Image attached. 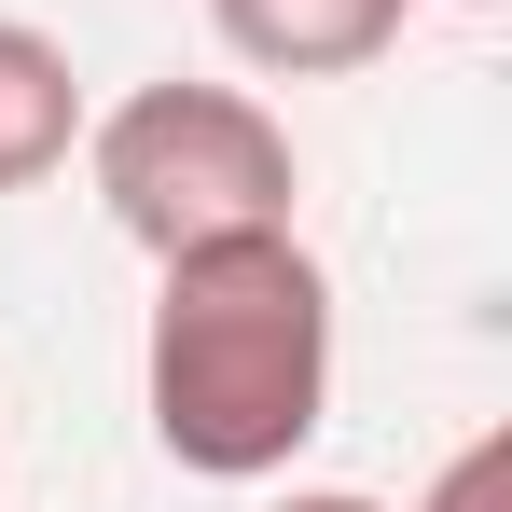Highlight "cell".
Instances as JSON below:
<instances>
[{
  "mask_svg": "<svg viewBox=\"0 0 512 512\" xmlns=\"http://www.w3.org/2000/svg\"><path fill=\"white\" fill-rule=\"evenodd\" d=\"M277 512H388V499H346V485H305V499H277Z\"/></svg>",
  "mask_w": 512,
  "mask_h": 512,
  "instance_id": "8992f818",
  "label": "cell"
},
{
  "mask_svg": "<svg viewBox=\"0 0 512 512\" xmlns=\"http://www.w3.org/2000/svg\"><path fill=\"white\" fill-rule=\"evenodd\" d=\"M416 512H512V429H471L443 471H429V499Z\"/></svg>",
  "mask_w": 512,
  "mask_h": 512,
  "instance_id": "5b68a950",
  "label": "cell"
},
{
  "mask_svg": "<svg viewBox=\"0 0 512 512\" xmlns=\"http://www.w3.org/2000/svg\"><path fill=\"white\" fill-rule=\"evenodd\" d=\"M84 167H97V208L139 236V250H208V236H263L291 222V125L263 111L250 84H139L84 125Z\"/></svg>",
  "mask_w": 512,
  "mask_h": 512,
  "instance_id": "7a4b0ae2",
  "label": "cell"
},
{
  "mask_svg": "<svg viewBox=\"0 0 512 512\" xmlns=\"http://www.w3.org/2000/svg\"><path fill=\"white\" fill-rule=\"evenodd\" d=\"M457 14H499V0H457Z\"/></svg>",
  "mask_w": 512,
  "mask_h": 512,
  "instance_id": "52a82bcc",
  "label": "cell"
},
{
  "mask_svg": "<svg viewBox=\"0 0 512 512\" xmlns=\"http://www.w3.org/2000/svg\"><path fill=\"white\" fill-rule=\"evenodd\" d=\"M208 28L277 84H333V70H374L402 42V0H208Z\"/></svg>",
  "mask_w": 512,
  "mask_h": 512,
  "instance_id": "3957f363",
  "label": "cell"
},
{
  "mask_svg": "<svg viewBox=\"0 0 512 512\" xmlns=\"http://www.w3.org/2000/svg\"><path fill=\"white\" fill-rule=\"evenodd\" d=\"M139 402H153V443L180 471H208V485L291 471L319 402H333V277H319V250L291 222L167 250Z\"/></svg>",
  "mask_w": 512,
  "mask_h": 512,
  "instance_id": "6da1fadb",
  "label": "cell"
},
{
  "mask_svg": "<svg viewBox=\"0 0 512 512\" xmlns=\"http://www.w3.org/2000/svg\"><path fill=\"white\" fill-rule=\"evenodd\" d=\"M70 139H84V70H70V42H42L28 14H0V194L56 180Z\"/></svg>",
  "mask_w": 512,
  "mask_h": 512,
  "instance_id": "277c9868",
  "label": "cell"
}]
</instances>
